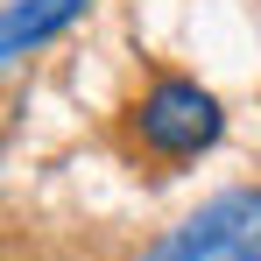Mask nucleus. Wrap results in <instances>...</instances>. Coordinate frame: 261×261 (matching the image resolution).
<instances>
[{"mask_svg":"<svg viewBox=\"0 0 261 261\" xmlns=\"http://www.w3.org/2000/svg\"><path fill=\"white\" fill-rule=\"evenodd\" d=\"M226 127V113H219V99L198 78H184V71H163L155 85L134 99V134H141V148L155 155V163H191V155H205Z\"/></svg>","mask_w":261,"mask_h":261,"instance_id":"f257e3e1","label":"nucleus"},{"mask_svg":"<svg viewBox=\"0 0 261 261\" xmlns=\"http://www.w3.org/2000/svg\"><path fill=\"white\" fill-rule=\"evenodd\" d=\"M141 261H261V191H219Z\"/></svg>","mask_w":261,"mask_h":261,"instance_id":"f03ea898","label":"nucleus"},{"mask_svg":"<svg viewBox=\"0 0 261 261\" xmlns=\"http://www.w3.org/2000/svg\"><path fill=\"white\" fill-rule=\"evenodd\" d=\"M92 0H14V14H7V36H0V49L7 57H21V49L49 43L57 29H71L78 14H85Z\"/></svg>","mask_w":261,"mask_h":261,"instance_id":"7ed1b4c3","label":"nucleus"}]
</instances>
